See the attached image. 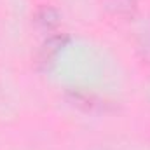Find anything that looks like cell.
<instances>
[{"mask_svg":"<svg viewBox=\"0 0 150 150\" xmlns=\"http://www.w3.org/2000/svg\"><path fill=\"white\" fill-rule=\"evenodd\" d=\"M68 44V35L67 33H52L51 37L42 44L40 51H38V63L47 68L49 65H52V61L56 59V56L61 52V49Z\"/></svg>","mask_w":150,"mask_h":150,"instance_id":"obj_1","label":"cell"},{"mask_svg":"<svg viewBox=\"0 0 150 150\" xmlns=\"http://www.w3.org/2000/svg\"><path fill=\"white\" fill-rule=\"evenodd\" d=\"M35 23H37L42 30L51 32V30H54L61 23V16H59V12L54 7L42 5V7H38L37 12H35Z\"/></svg>","mask_w":150,"mask_h":150,"instance_id":"obj_2","label":"cell"},{"mask_svg":"<svg viewBox=\"0 0 150 150\" xmlns=\"http://www.w3.org/2000/svg\"><path fill=\"white\" fill-rule=\"evenodd\" d=\"M107 11L112 12L113 16L120 18H133L138 11V2L136 0H107L105 2Z\"/></svg>","mask_w":150,"mask_h":150,"instance_id":"obj_3","label":"cell"}]
</instances>
